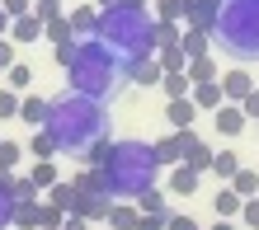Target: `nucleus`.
<instances>
[{
    "label": "nucleus",
    "instance_id": "nucleus-44",
    "mask_svg": "<svg viewBox=\"0 0 259 230\" xmlns=\"http://www.w3.org/2000/svg\"><path fill=\"white\" fill-rule=\"evenodd\" d=\"M10 66H14V42L0 38V71H10Z\"/></svg>",
    "mask_w": 259,
    "mask_h": 230
},
{
    "label": "nucleus",
    "instance_id": "nucleus-11",
    "mask_svg": "<svg viewBox=\"0 0 259 230\" xmlns=\"http://www.w3.org/2000/svg\"><path fill=\"white\" fill-rule=\"evenodd\" d=\"M42 33H48V24H42L38 14H24V19H14V24H10V42H14V47H24V42H38Z\"/></svg>",
    "mask_w": 259,
    "mask_h": 230
},
{
    "label": "nucleus",
    "instance_id": "nucleus-50",
    "mask_svg": "<svg viewBox=\"0 0 259 230\" xmlns=\"http://www.w3.org/2000/svg\"><path fill=\"white\" fill-rule=\"evenodd\" d=\"M212 230H240L236 221H217V225H212Z\"/></svg>",
    "mask_w": 259,
    "mask_h": 230
},
{
    "label": "nucleus",
    "instance_id": "nucleus-24",
    "mask_svg": "<svg viewBox=\"0 0 259 230\" xmlns=\"http://www.w3.org/2000/svg\"><path fill=\"white\" fill-rule=\"evenodd\" d=\"M48 202H52V207H62L66 216H75V202H80V193H75V183H66V179H62L57 188H48Z\"/></svg>",
    "mask_w": 259,
    "mask_h": 230
},
{
    "label": "nucleus",
    "instance_id": "nucleus-46",
    "mask_svg": "<svg viewBox=\"0 0 259 230\" xmlns=\"http://www.w3.org/2000/svg\"><path fill=\"white\" fill-rule=\"evenodd\" d=\"M165 221H170V216H142L137 230H165Z\"/></svg>",
    "mask_w": 259,
    "mask_h": 230
},
{
    "label": "nucleus",
    "instance_id": "nucleus-13",
    "mask_svg": "<svg viewBox=\"0 0 259 230\" xmlns=\"http://www.w3.org/2000/svg\"><path fill=\"white\" fill-rule=\"evenodd\" d=\"M175 132H193V118H198V103L193 99H170V108H165Z\"/></svg>",
    "mask_w": 259,
    "mask_h": 230
},
{
    "label": "nucleus",
    "instance_id": "nucleus-2",
    "mask_svg": "<svg viewBox=\"0 0 259 230\" xmlns=\"http://www.w3.org/2000/svg\"><path fill=\"white\" fill-rule=\"evenodd\" d=\"M57 66L66 71L75 94L95 99V103H104V108L132 85L127 80L132 61L123 52H113L109 42H99V38H75V42H66V47H57Z\"/></svg>",
    "mask_w": 259,
    "mask_h": 230
},
{
    "label": "nucleus",
    "instance_id": "nucleus-19",
    "mask_svg": "<svg viewBox=\"0 0 259 230\" xmlns=\"http://www.w3.org/2000/svg\"><path fill=\"white\" fill-rule=\"evenodd\" d=\"M137 221H142L137 202H113L109 207V230H137Z\"/></svg>",
    "mask_w": 259,
    "mask_h": 230
},
{
    "label": "nucleus",
    "instance_id": "nucleus-14",
    "mask_svg": "<svg viewBox=\"0 0 259 230\" xmlns=\"http://www.w3.org/2000/svg\"><path fill=\"white\" fill-rule=\"evenodd\" d=\"M19 122H24L28 132H42V127H48V99H38V94L24 99L19 103Z\"/></svg>",
    "mask_w": 259,
    "mask_h": 230
},
{
    "label": "nucleus",
    "instance_id": "nucleus-45",
    "mask_svg": "<svg viewBox=\"0 0 259 230\" xmlns=\"http://www.w3.org/2000/svg\"><path fill=\"white\" fill-rule=\"evenodd\" d=\"M240 113H245V118H250V122H254V118H259V89H254V94H250V99H245V103H240Z\"/></svg>",
    "mask_w": 259,
    "mask_h": 230
},
{
    "label": "nucleus",
    "instance_id": "nucleus-12",
    "mask_svg": "<svg viewBox=\"0 0 259 230\" xmlns=\"http://www.w3.org/2000/svg\"><path fill=\"white\" fill-rule=\"evenodd\" d=\"M151 146H156L160 169H165V164H170V169H175V164H184V132H170V136H160V141H151Z\"/></svg>",
    "mask_w": 259,
    "mask_h": 230
},
{
    "label": "nucleus",
    "instance_id": "nucleus-15",
    "mask_svg": "<svg viewBox=\"0 0 259 230\" xmlns=\"http://www.w3.org/2000/svg\"><path fill=\"white\" fill-rule=\"evenodd\" d=\"M189 85L198 89V85H217L222 80V71H217V61H212V56H198V61H189Z\"/></svg>",
    "mask_w": 259,
    "mask_h": 230
},
{
    "label": "nucleus",
    "instance_id": "nucleus-10",
    "mask_svg": "<svg viewBox=\"0 0 259 230\" xmlns=\"http://www.w3.org/2000/svg\"><path fill=\"white\" fill-rule=\"evenodd\" d=\"M245 113H240V103H222V108L217 113H212V127H217L222 136H240V132H245Z\"/></svg>",
    "mask_w": 259,
    "mask_h": 230
},
{
    "label": "nucleus",
    "instance_id": "nucleus-51",
    "mask_svg": "<svg viewBox=\"0 0 259 230\" xmlns=\"http://www.w3.org/2000/svg\"><path fill=\"white\" fill-rule=\"evenodd\" d=\"M123 5H137V10H146V0H123Z\"/></svg>",
    "mask_w": 259,
    "mask_h": 230
},
{
    "label": "nucleus",
    "instance_id": "nucleus-28",
    "mask_svg": "<svg viewBox=\"0 0 259 230\" xmlns=\"http://www.w3.org/2000/svg\"><path fill=\"white\" fill-rule=\"evenodd\" d=\"M189 99L198 103V108H212V113H217L222 103H226V94H222V80H217V85H198V89H193Z\"/></svg>",
    "mask_w": 259,
    "mask_h": 230
},
{
    "label": "nucleus",
    "instance_id": "nucleus-16",
    "mask_svg": "<svg viewBox=\"0 0 259 230\" xmlns=\"http://www.w3.org/2000/svg\"><path fill=\"white\" fill-rule=\"evenodd\" d=\"M240 169H245V164H240V155H236V150H231V146H222V150H217V155H212V174H217L222 183H231V179H236Z\"/></svg>",
    "mask_w": 259,
    "mask_h": 230
},
{
    "label": "nucleus",
    "instance_id": "nucleus-5",
    "mask_svg": "<svg viewBox=\"0 0 259 230\" xmlns=\"http://www.w3.org/2000/svg\"><path fill=\"white\" fill-rule=\"evenodd\" d=\"M212 42L226 56H236L240 66L259 61V0H222Z\"/></svg>",
    "mask_w": 259,
    "mask_h": 230
},
{
    "label": "nucleus",
    "instance_id": "nucleus-25",
    "mask_svg": "<svg viewBox=\"0 0 259 230\" xmlns=\"http://www.w3.org/2000/svg\"><path fill=\"white\" fill-rule=\"evenodd\" d=\"M137 211H142V216H170V202H165L160 188H146L142 197H137Z\"/></svg>",
    "mask_w": 259,
    "mask_h": 230
},
{
    "label": "nucleus",
    "instance_id": "nucleus-47",
    "mask_svg": "<svg viewBox=\"0 0 259 230\" xmlns=\"http://www.w3.org/2000/svg\"><path fill=\"white\" fill-rule=\"evenodd\" d=\"M62 230H90V221H80V216H66V225Z\"/></svg>",
    "mask_w": 259,
    "mask_h": 230
},
{
    "label": "nucleus",
    "instance_id": "nucleus-34",
    "mask_svg": "<svg viewBox=\"0 0 259 230\" xmlns=\"http://www.w3.org/2000/svg\"><path fill=\"white\" fill-rule=\"evenodd\" d=\"M207 33H193V28H189V33H184V42H179V47H184V56L189 61H198V56H207Z\"/></svg>",
    "mask_w": 259,
    "mask_h": 230
},
{
    "label": "nucleus",
    "instance_id": "nucleus-48",
    "mask_svg": "<svg viewBox=\"0 0 259 230\" xmlns=\"http://www.w3.org/2000/svg\"><path fill=\"white\" fill-rule=\"evenodd\" d=\"M10 24H14V19H10L5 10H0V38H10Z\"/></svg>",
    "mask_w": 259,
    "mask_h": 230
},
{
    "label": "nucleus",
    "instance_id": "nucleus-29",
    "mask_svg": "<svg viewBox=\"0 0 259 230\" xmlns=\"http://www.w3.org/2000/svg\"><path fill=\"white\" fill-rule=\"evenodd\" d=\"M156 61H160V71H165V75H184V71H189L184 47H165V52H156Z\"/></svg>",
    "mask_w": 259,
    "mask_h": 230
},
{
    "label": "nucleus",
    "instance_id": "nucleus-39",
    "mask_svg": "<svg viewBox=\"0 0 259 230\" xmlns=\"http://www.w3.org/2000/svg\"><path fill=\"white\" fill-rule=\"evenodd\" d=\"M19 103H24V99H19V94H14V89H10V85H5V89H0V118H19Z\"/></svg>",
    "mask_w": 259,
    "mask_h": 230
},
{
    "label": "nucleus",
    "instance_id": "nucleus-42",
    "mask_svg": "<svg viewBox=\"0 0 259 230\" xmlns=\"http://www.w3.org/2000/svg\"><path fill=\"white\" fill-rule=\"evenodd\" d=\"M240 225H250V230H259V197H250V202L240 207Z\"/></svg>",
    "mask_w": 259,
    "mask_h": 230
},
{
    "label": "nucleus",
    "instance_id": "nucleus-26",
    "mask_svg": "<svg viewBox=\"0 0 259 230\" xmlns=\"http://www.w3.org/2000/svg\"><path fill=\"white\" fill-rule=\"evenodd\" d=\"M189 10H193V0H156V19H160V24L189 19Z\"/></svg>",
    "mask_w": 259,
    "mask_h": 230
},
{
    "label": "nucleus",
    "instance_id": "nucleus-37",
    "mask_svg": "<svg viewBox=\"0 0 259 230\" xmlns=\"http://www.w3.org/2000/svg\"><path fill=\"white\" fill-rule=\"evenodd\" d=\"M14 202H38V188L28 183V174H14V188H10Z\"/></svg>",
    "mask_w": 259,
    "mask_h": 230
},
{
    "label": "nucleus",
    "instance_id": "nucleus-31",
    "mask_svg": "<svg viewBox=\"0 0 259 230\" xmlns=\"http://www.w3.org/2000/svg\"><path fill=\"white\" fill-rule=\"evenodd\" d=\"M179 42H184V28H179V24H160V19H156V52L179 47Z\"/></svg>",
    "mask_w": 259,
    "mask_h": 230
},
{
    "label": "nucleus",
    "instance_id": "nucleus-52",
    "mask_svg": "<svg viewBox=\"0 0 259 230\" xmlns=\"http://www.w3.org/2000/svg\"><path fill=\"white\" fill-rule=\"evenodd\" d=\"M57 5H62V0H57Z\"/></svg>",
    "mask_w": 259,
    "mask_h": 230
},
{
    "label": "nucleus",
    "instance_id": "nucleus-35",
    "mask_svg": "<svg viewBox=\"0 0 259 230\" xmlns=\"http://www.w3.org/2000/svg\"><path fill=\"white\" fill-rule=\"evenodd\" d=\"M160 89H165V99H189V94H193L189 75H165V80H160Z\"/></svg>",
    "mask_w": 259,
    "mask_h": 230
},
{
    "label": "nucleus",
    "instance_id": "nucleus-17",
    "mask_svg": "<svg viewBox=\"0 0 259 230\" xmlns=\"http://www.w3.org/2000/svg\"><path fill=\"white\" fill-rule=\"evenodd\" d=\"M240 207H245V202L236 197V188H226V183H222L217 197H212V211H217V221H236V216H240Z\"/></svg>",
    "mask_w": 259,
    "mask_h": 230
},
{
    "label": "nucleus",
    "instance_id": "nucleus-36",
    "mask_svg": "<svg viewBox=\"0 0 259 230\" xmlns=\"http://www.w3.org/2000/svg\"><path fill=\"white\" fill-rule=\"evenodd\" d=\"M5 80H10V89L19 94V89H28L33 85V66H24V61H14V66L5 71Z\"/></svg>",
    "mask_w": 259,
    "mask_h": 230
},
{
    "label": "nucleus",
    "instance_id": "nucleus-33",
    "mask_svg": "<svg viewBox=\"0 0 259 230\" xmlns=\"http://www.w3.org/2000/svg\"><path fill=\"white\" fill-rule=\"evenodd\" d=\"M19 164H24V146H19V141H0V169L14 174Z\"/></svg>",
    "mask_w": 259,
    "mask_h": 230
},
{
    "label": "nucleus",
    "instance_id": "nucleus-40",
    "mask_svg": "<svg viewBox=\"0 0 259 230\" xmlns=\"http://www.w3.org/2000/svg\"><path fill=\"white\" fill-rule=\"evenodd\" d=\"M0 10H5L10 19H24V14H33V0H0Z\"/></svg>",
    "mask_w": 259,
    "mask_h": 230
},
{
    "label": "nucleus",
    "instance_id": "nucleus-4",
    "mask_svg": "<svg viewBox=\"0 0 259 230\" xmlns=\"http://www.w3.org/2000/svg\"><path fill=\"white\" fill-rule=\"evenodd\" d=\"M95 38L109 42L113 52H123L127 61H137V56H156V14H151V10H137V5L99 10Z\"/></svg>",
    "mask_w": 259,
    "mask_h": 230
},
{
    "label": "nucleus",
    "instance_id": "nucleus-49",
    "mask_svg": "<svg viewBox=\"0 0 259 230\" xmlns=\"http://www.w3.org/2000/svg\"><path fill=\"white\" fill-rule=\"evenodd\" d=\"M14 188V174H5V169H0V193H10Z\"/></svg>",
    "mask_w": 259,
    "mask_h": 230
},
{
    "label": "nucleus",
    "instance_id": "nucleus-27",
    "mask_svg": "<svg viewBox=\"0 0 259 230\" xmlns=\"http://www.w3.org/2000/svg\"><path fill=\"white\" fill-rule=\"evenodd\" d=\"M226 188H236V197L240 202H250V197H259V169H240Z\"/></svg>",
    "mask_w": 259,
    "mask_h": 230
},
{
    "label": "nucleus",
    "instance_id": "nucleus-20",
    "mask_svg": "<svg viewBox=\"0 0 259 230\" xmlns=\"http://www.w3.org/2000/svg\"><path fill=\"white\" fill-rule=\"evenodd\" d=\"M109 207H113V197H80L75 202V216L80 221H109Z\"/></svg>",
    "mask_w": 259,
    "mask_h": 230
},
{
    "label": "nucleus",
    "instance_id": "nucleus-22",
    "mask_svg": "<svg viewBox=\"0 0 259 230\" xmlns=\"http://www.w3.org/2000/svg\"><path fill=\"white\" fill-rule=\"evenodd\" d=\"M28 183H33V188H57V183H62V174H57V160H33Z\"/></svg>",
    "mask_w": 259,
    "mask_h": 230
},
{
    "label": "nucleus",
    "instance_id": "nucleus-8",
    "mask_svg": "<svg viewBox=\"0 0 259 230\" xmlns=\"http://www.w3.org/2000/svg\"><path fill=\"white\" fill-rule=\"evenodd\" d=\"M71 183H75V193H80V197H113L104 169H95V164H80V174H75Z\"/></svg>",
    "mask_w": 259,
    "mask_h": 230
},
{
    "label": "nucleus",
    "instance_id": "nucleus-6",
    "mask_svg": "<svg viewBox=\"0 0 259 230\" xmlns=\"http://www.w3.org/2000/svg\"><path fill=\"white\" fill-rule=\"evenodd\" d=\"M212 155H217V150H212L198 132H184V169L207 174V169H212Z\"/></svg>",
    "mask_w": 259,
    "mask_h": 230
},
{
    "label": "nucleus",
    "instance_id": "nucleus-43",
    "mask_svg": "<svg viewBox=\"0 0 259 230\" xmlns=\"http://www.w3.org/2000/svg\"><path fill=\"white\" fill-rule=\"evenodd\" d=\"M165 230H203V225H198L193 216H175V211H170V221H165Z\"/></svg>",
    "mask_w": 259,
    "mask_h": 230
},
{
    "label": "nucleus",
    "instance_id": "nucleus-7",
    "mask_svg": "<svg viewBox=\"0 0 259 230\" xmlns=\"http://www.w3.org/2000/svg\"><path fill=\"white\" fill-rule=\"evenodd\" d=\"M222 94H226V103H245V99L254 94V80H250V71H245V66L226 71V75H222Z\"/></svg>",
    "mask_w": 259,
    "mask_h": 230
},
{
    "label": "nucleus",
    "instance_id": "nucleus-23",
    "mask_svg": "<svg viewBox=\"0 0 259 230\" xmlns=\"http://www.w3.org/2000/svg\"><path fill=\"white\" fill-rule=\"evenodd\" d=\"M52 42V47H66V42H75V24H71V14H57V19L48 24V33H42Z\"/></svg>",
    "mask_w": 259,
    "mask_h": 230
},
{
    "label": "nucleus",
    "instance_id": "nucleus-21",
    "mask_svg": "<svg viewBox=\"0 0 259 230\" xmlns=\"http://www.w3.org/2000/svg\"><path fill=\"white\" fill-rule=\"evenodd\" d=\"M71 24H75V38H95L99 28V5H85V10H66Z\"/></svg>",
    "mask_w": 259,
    "mask_h": 230
},
{
    "label": "nucleus",
    "instance_id": "nucleus-18",
    "mask_svg": "<svg viewBox=\"0 0 259 230\" xmlns=\"http://www.w3.org/2000/svg\"><path fill=\"white\" fill-rule=\"evenodd\" d=\"M198 183H203V174L184 169V164H175V169H170V193H175V197H193Z\"/></svg>",
    "mask_w": 259,
    "mask_h": 230
},
{
    "label": "nucleus",
    "instance_id": "nucleus-3",
    "mask_svg": "<svg viewBox=\"0 0 259 230\" xmlns=\"http://www.w3.org/2000/svg\"><path fill=\"white\" fill-rule=\"evenodd\" d=\"M99 169H104V179H109V193L113 197H142L146 188H156L160 160H156V146H151V141L123 136V141L104 146Z\"/></svg>",
    "mask_w": 259,
    "mask_h": 230
},
{
    "label": "nucleus",
    "instance_id": "nucleus-38",
    "mask_svg": "<svg viewBox=\"0 0 259 230\" xmlns=\"http://www.w3.org/2000/svg\"><path fill=\"white\" fill-rule=\"evenodd\" d=\"M62 225H66V211L52 207V202H42V221H38V230H62Z\"/></svg>",
    "mask_w": 259,
    "mask_h": 230
},
{
    "label": "nucleus",
    "instance_id": "nucleus-9",
    "mask_svg": "<svg viewBox=\"0 0 259 230\" xmlns=\"http://www.w3.org/2000/svg\"><path fill=\"white\" fill-rule=\"evenodd\" d=\"M127 80H132V85H142V89H156V85L165 80V71H160V61H156V56H137V61H132V71H127Z\"/></svg>",
    "mask_w": 259,
    "mask_h": 230
},
{
    "label": "nucleus",
    "instance_id": "nucleus-41",
    "mask_svg": "<svg viewBox=\"0 0 259 230\" xmlns=\"http://www.w3.org/2000/svg\"><path fill=\"white\" fill-rule=\"evenodd\" d=\"M14 207H19V202H14L10 193H0V230H10V225H14Z\"/></svg>",
    "mask_w": 259,
    "mask_h": 230
},
{
    "label": "nucleus",
    "instance_id": "nucleus-1",
    "mask_svg": "<svg viewBox=\"0 0 259 230\" xmlns=\"http://www.w3.org/2000/svg\"><path fill=\"white\" fill-rule=\"evenodd\" d=\"M57 141V155H80V164L104 160V146H109V108L75 89H62V94L48 99V127H42Z\"/></svg>",
    "mask_w": 259,
    "mask_h": 230
},
{
    "label": "nucleus",
    "instance_id": "nucleus-32",
    "mask_svg": "<svg viewBox=\"0 0 259 230\" xmlns=\"http://www.w3.org/2000/svg\"><path fill=\"white\" fill-rule=\"evenodd\" d=\"M28 155H33V160H52L57 155V141H52L48 132H33V136H28Z\"/></svg>",
    "mask_w": 259,
    "mask_h": 230
},
{
    "label": "nucleus",
    "instance_id": "nucleus-30",
    "mask_svg": "<svg viewBox=\"0 0 259 230\" xmlns=\"http://www.w3.org/2000/svg\"><path fill=\"white\" fill-rule=\"evenodd\" d=\"M42 221V202H19L14 207V230H38Z\"/></svg>",
    "mask_w": 259,
    "mask_h": 230
}]
</instances>
